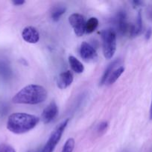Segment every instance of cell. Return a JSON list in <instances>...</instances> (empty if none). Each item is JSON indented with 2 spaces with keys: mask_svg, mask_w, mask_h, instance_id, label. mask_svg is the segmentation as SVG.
Wrapping results in <instances>:
<instances>
[{
  "mask_svg": "<svg viewBox=\"0 0 152 152\" xmlns=\"http://www.w3.org/2000/svg\"><path fill=\"white\" fill-rule=\"evenodd\" d=\"M47 98V91L40 85H28L21 89L12 98L15 104L37 105L44 102Z\"/></svg>",
  "mask_w": 152,
  "mask_h": 152,
  "instance_id": "cell-1",
  "label": "cell"
},
{
  "mask_svg": "<svg viewBox=\"0 0 152 152\" xmlns=\"http://www.w3.org/2000/svg\"><path fill=\"white\" fill-rule=\"evenodd\" d=\"M40 119L37 116L25 113H13L8 117L7 129L16 134H25L37 126Z\"/></svg>",
  "mask_w": 152,
  "mask_h": 152,
  "instance_id": "cell-2",
  "label": "cell"
},
{
  "mask_svg": "<svg viewBox=\"0 0 152 152\" xmlns=\"http://www.w3.org/2000/svg\"><path fill=\"white\" fill-rule=\"evenodd\" d=\"M103 54L107 59L113 57L116 50V34L114 30L107 28L101 33Z\"/></svg>",
  "mask_w": 152,
  "mask_h": 152,
  "instance_id": "cell-3",
  "label": "cell"
},
{
  "mask_svg": "<svg viewBox=\"0 0 152 152\" xmlns=\"http://www.w3.org/2000/svg\"><path fill=\"white\" fill-rule=\"evenodd\" d=\"M69 122V119H66V120H63L61 123H60L56 129L53 131L52 134L49 137V140H48L47 142L43 149L40 151V152H53L55 150V147L58 144V142L61 140L62 135L63 134L64 131H65L67 125H68Z\"/></svg>",
  "mask_w": 152,
  "mask_h": 152,
  "instance_id": "cell-4",
  "label": "cell"
},
{
  "mask_svg": "<svg viewBox=\"0 0 152 152\" xmlns=\"http://www.w3.org/2000/svg\"><path fill=\"white\" fill-rule=\"evenodd\" d=\"M69 22L72 27L75 34L80 37L86 32V21L84 17L79 13H72L69 17Z\"/></svg>",
  "mask_w": 152,
  "mask_h": 152,
  "instance_id": "cell-5",
  "label": "cell"
},
{
  "mask_svg": "<svg viewBox=\"0 0 152 152\" xmlns=\"http://www.w3.org/2000/svg\"><path fill=\"white\" fill-rule=\"evenodd\" d=\"M58 114V108L56 102L55 101L51 102L49 105H47L46 108L43 111V113L41 114V118L40 120H42L44 124H49V123L54 120L55 117Z\"/></svg>",
  "mask_w": 152,
  "mask_h": 152,
  "instance_id": "cell-6",
  "label": "cell"
},
{
  "mask_svg": "<svg viewBox=\"0 0 152 152\" xmlns=\"http://www.w3.org/2000/svg\"><path fill=\"white\" fill-rule=\"evenodd\" d=\"M79 53L80 57L86 62L96 60L98 58V53L95 48L86 42H83L80 45Z\"/></svg>",
  "mask_w": 152,
  "mask_h": 152,
  "instance_id": "cell-7",
  "label": "cell"
},
{
  "mask_svg": "<svg viewBox=\"0 0 152 152\" xmlns=\"http://www.w3.org/2000/svg\"><path fill=\"white\" fill-rule=\"evenodd\" d=\"M22 37L26 42L36 44L40 40V34L35 28L28 26L25 27L22 31Z\"/></svg>",
  "mask_w": 152,
  "mask_h": 152,
  "instance_id": "cell-8",
  "label": "cell"
},
{
  "mask_svg": "<svg viewBox=\"0 0 152 152\" xmlns=\"http://www.w3.org/2000/svg\"><path fill=\"white\" fill-rule=\"evenodd\" d=\"M73 82V74L69 70L63 71L59 75L57 81V86L60 89L68 88Z\"/></svg>",
  "mask_w": 152,
  "mask_h": 152,
  "instance_id": "cell-9",
  "label": "cell"
},
{
  "mask_svg": "<svg viewBox=\"0 0 152 152\" xmlns=\"http://www.w3.org/2000/svg\"><path fill=\"white\" fill-rule=\"evenodd\" d=\"M117 28L122 35H125L130 31L129 25L127 22L126 13L125 11H119L117 15Z\"/></svg>",
  "mask_w": 152,
  "mask_h": 152,
  "instance_id": "cell-10",
  "label": "cell"
},
{
  "mask_svg": "<svg viewBox=\"0 0 152 152\" xmlns=\"http://www.w3.org/2000/svg\"><path fill=\"white\" fill-rule=\"evenodd\" d=\"M142 29V19L141 12H139L138 16H137L136 23L130 28V34L131 37H136L139 35Z\"/></svg>",
  "mask_w": 152,
  "mask_h": 152,
  "instance_id": "cell-11",
  "label": "cell"
},
{
  "mask_svg": "<svg viewBox=\"0 0 152 152\" xmlns=\"http://www.w3.org/2000/svg\"><path fill=\"white\" fill-rule=\"evenodd\" d=\"M69 63L72 70L77 74H81L84 71V66L83 65V64L75 56H69Z\"/></svg>",
  "mask_w": 152,
  "mask_h": 152,
  "instance_id": "cell-12",
  "label": "cell"
},
{
  "mask_svg": "<svg viewBox=\"0 0 152 152\" xmlns=\"http://www.w3.org/2000/svg\"><path fill=\"white\" fill-rule=\"evenodd\" d=\"M124 71H125V68L123 66H120L118 68H116V69L113 70L111 74H110V75L109 76L107 82H106L107 86L113 85L119 78V77L123 74Z\"/></svg>",
  "mask_w": 152,
  "mask_h": 152,
  "instance_id": "cell-13",
  "label": "cell"
},
{
  "mask_svg": "<svg viewBox=\"0 0 152 152\" xmlns=\"http://www.w3.org/2000/svg\"><path fill=\"white\" fill-rule=\"evenodd\" d=\"M119 61L118 60V59H116V60L113 61L112 63H110V65H108V67L107 68V69H106L105 71H104L102 77H101V81H100V86H103V85L105 84L106 82H107V79H108L109 76L110 75V74L112 73V71L115 69V68L116 67V65L119 64Z\"/></svg>",
  "mask_w": 152,
  "mask_h": 152,
  "instance_id": "cell-14",
  "label": "cell"
},
{
  "mask_svg": "<svg viewBox=\"0 0 152 152\" xmlns=\"http://www.w3.org/2000/svg\"><path fill=\"white\" fill-rule=\"evenodd\" d=\"M98 25V20L96 17H91L86 22V33L92 34L96 30Z\"/></svg>",
  "mask_w": 152,
  "mask_h": 152,
  "instance_id": "cell-15",
  "label": "cell"
},
{
  "mask_svg": "<svg viewBox=\"0 0 152 152\" xmlns=\"http://www.w3.org/2000/svg\"><path fill=\"white\" fill-rule=\"evenodd\" d=\"M66 10V9L63 6H58V7H55L52 12V19L55 22L58 21L61 16L65 13Z\"/></svg>",
  "mask_w": 152,
  "mask_h": 152,
  "instance_id": "cell-16",
  "label": "cell"
},
{
  "mask_svg": "<svg viewBox=\"0 0 152 152\" xmlns=\"http://www.w3.org/2000/svg\"><path fill=\"white\" fill-rule=\"evenodd\" d=\"M75 140L73 138H69L66 141L61 152H72L75 148Z\"/></svg>",
  "mask_w": 152,
  "mask_h": 152,
  "instance_id": "cell-17",
  "label": "cell"
},
{
  "mask_svg": "<svg viewBox=\"0 0 152 152\" xmlns=\"http://www.w3.org/2000/svg\"><path fill=\"white\" fill-rule=\"evenodd\" d=\"M0 152H16L14 148L7 144H3L0 146Z\"/></svg>",
  "mask_w": 152,
  "mask_h": 152,
  "instance_id": "cell-18",
  "label": "cell"
},
{
  "mask_svg": "<svg viewBox=\"0 0 152 152\" xmlns=\"http://www.w3.org/2000/svg\"><path fill=\"white\" fill-rule=\"evenodd\" d=\"M107 127H108V123L107 122H103V123H100L98 126V128H97V131L98 132H104V131L107 130Z\"/></svg>",
  "mask_w": 152,
  "mask_h": 152,
  "instance_id": "cell-19",
  "label": "cell"
},
{
  "mask_svg": "<svg viewBox=\"0 0 152 152\" xmlns=\"http://www.w3.org/2000/svg\"><path fill=\"white\" fill-rule=\"evenodd\" d=\"M151 36V29L149 28L147 31H146V34H145V39L147 40H148L150 39Z\"/></svg>",
  "mask_w": 152,
  "mask_h": 152,
  "instance_id": "cell-20",
  "label": "cell"
},
{
  "mask_svg": "<svg viewBox=\"0 0 152 152\" xmlns=\"http://www.w3.org/2000/svg\"><path fill=\"white\" fill-rule=\"evenodd\" d=\"M13 3L15 5H22L25 3V1H13Z\"/></svg>",
  "mask_w": 152,
  "mask_h": 152,
  "instance_id": "cell-21",
  "label": "cell"
},
{
  "mask_svg": "<svg viewBox=\"0 0 152 152\" xmlns=\"http://www.w3.org/2000/svg\"><path fill=\"white\" fill-rule=\"evenodd\" d=\"M149 118L151 120H152V95H151V103L150 111H149Z\"/></svg>",
  "mask_w": 152,
  "mask_h": 152,
  "instance_id": "cell-22",
  "label": "cell"
},
{
  "mask_svg": "<svg viewBox=\"0 0 152 152\" xmlns=\"http://www.w3.org/2000/svg\"><path fill=\"white\" fill-rule=\"evenodd\" d=\"M133 3H134V5H136V6H138V5H139L140 4H142L141 1H133Z\"/></svg>",
  "mask_w": 152,
  "mask_h": 152,
  "instance_id": "cell-23",
  "label": "cell"
}]
</instances>
